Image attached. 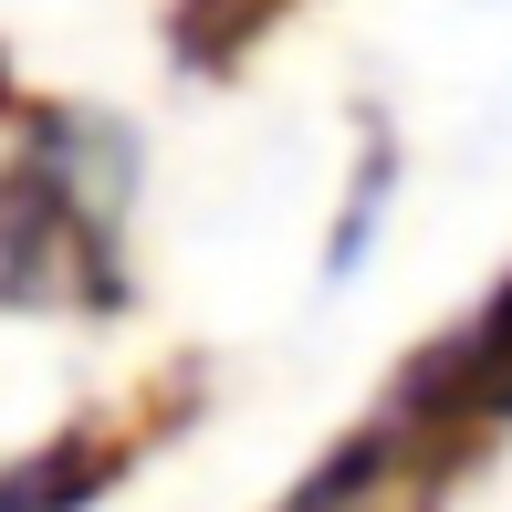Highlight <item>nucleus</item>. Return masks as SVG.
Returning a JSON list of instances; mask_svg holds the SVG:
<instances>
[{"mask_svg": "<svg viewBox=\"0 0 512 512\" xmlns=\"http://www.w3.org/2000/svg\"><path fill=\"white\" fill-rule=\"evenodd\" d=\"M283 11V0H178V21H189V42L199 53H230L241 32H262V21Z\"/></svg>", "mask_w": 512, "mask_h": 512, "instance_id": "nucleus-1", "label": "nucleus"}]
</instances>
